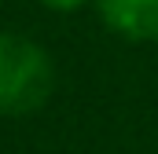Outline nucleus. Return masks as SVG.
I'll return each mask as SVG.
<instances>
[{"label":"nucleus","instance_id":"1","mask_svg":"<svg viewBox=\"0 0 158 154\" xmlns=\"http://www.w3.org/2000/svg\"><path fill=\"white\" fill-rule=\"evenodd\" d=\"M52 88H55L52 55L37 40L0 30V114H33L48 103Z\"/></svg>","mask_w":158,"mask_h":154},{"label":"nucleus","instance_id":"2","mask_svg":"<svg viewBox=\"0 0 158 154\" xmlns=\"http://www.w3.org/2000/svg\"><path fill=\"white\" fill-rule=\"evenodd\" d=\"M103 26L132 44L158 40V0H92Z\"/></svg>","mask_w":158,"mask_h":154},{"label":"nucleus","instance_id":"3","mask_svg":"<svg viewBox=\"0 0 158 154\" xmlns=\"http://www.w3.org/2000/svg\"><path fill=\"white\" fill-rule=\"evenodd\" d=\"M48 11H77V7H85V4H92V0H40Z\"/></svg>","mask_w":158,"mask_h":154}]
</instances>
